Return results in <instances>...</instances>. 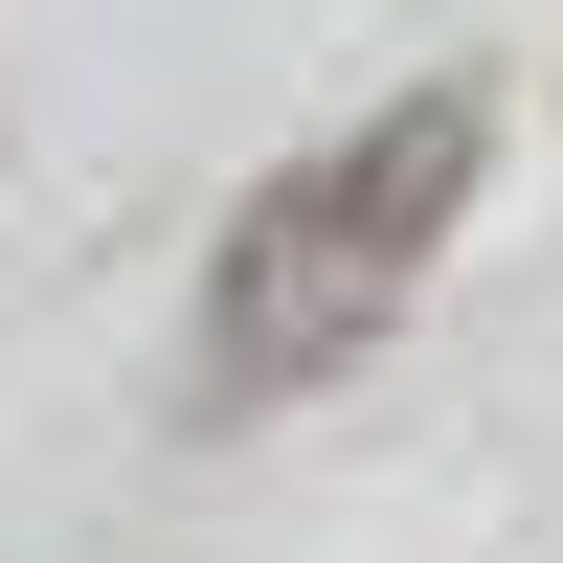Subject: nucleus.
<instances>
[{
	"label": "nucleus",
	"instance_id": "f257e3e1",
	"mask_svg": "<svg viewBox=\"0 0 563 563\" xmlns=\"http://www.w3.org/2000/svg\"><path fill=\"white\" fill-rule=\"evenodd\" d=\"M474 158H496V90H474V68L384 90L339 158H294V180L249 203V249H225V384H316V361H361L384 294H406V249L474 203Z\"/></svg>",
	"mask_w": 563,
	"mask_h": 563
}]
</instances>
